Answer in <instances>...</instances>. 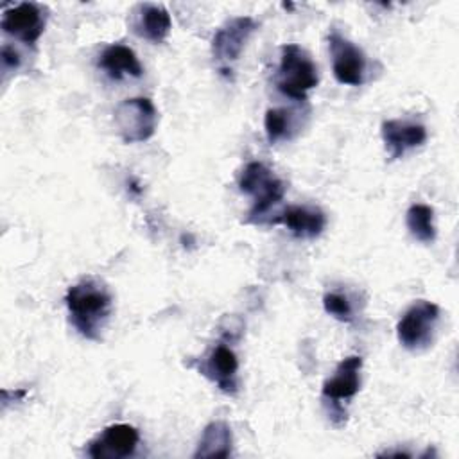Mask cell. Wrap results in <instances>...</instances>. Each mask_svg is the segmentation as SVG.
Returning <instances> with one entry per match:
<instances>
[{"label": "cell", "instance_id": "6da1fadb", "mask_svg": "<svg viewBox=\"0 0 459 459\" xmlns=\"http://www.w3.org/2000/svg\"><path fill=\"white\" fill-rule=\"evenodd\" d=\"M65 301L75 330L90 341H99L111 316L109 290L100 281L88 278L72 285Z\"/></svg>", "mask_w": 459, "mask_h": 459}, {"label": "cell", "instance_id": "7a4b0ae2", "mask_svg": "<svg viewBox=\"0 0 459 459\" xmlns=\"http://www.w3.org/2000/svg\"><path fill=\"white\" fill-rule=\"evenodd\" d=\"M317 82V68L310 56L296 43L283 45L276 74L278 91L292 100L305 102L308 91L316 88Z\"/></svg>", "mask_w": 459, "mask_h": 459}, {"label": "cell", "instance_id": "3957f363", "mask_svg": "<svg viewBox=\"0 0 459 459\" xmlns=\"http://www.w3.org/2000/svg\"><path fill=\"white\" fill-rule=\"evenodd\" d=\"M238 186L253 199L249 221L255 222H262V217L269 212V208L278 204L285 195V183L262 161H249L244 167L238 178Z\"/></svg>", "mask_w": 459, "mask_h": 459}, {"label": "cell", "instance_id": "277c9868", "mask_svg": "<svg viewBox=\"0 0 459 459\" xmlns=\"http://www.w3.org/2000/svg\"><path fill=\"white\" fill-rule=\"evenodd\" d=\"M439 323V307L427 299L414 301L400 317L396 335L405 350L420 351L432 344Z\"/></svg>", "mask_w": 459, "mask_h": 459}, {"label": "cell", "instance_id": "5b68a950", "mask_svg": "<svg viewBox=\"0 0 459 459\" xmlns=\"http://www.w3.org/2000/svg\"><path fill=\"white\" fill-rule=\"evenodd\" d=\"M115 127L126 143H138L149 140L158 124V111L151 99L133 97L122 100L113 113Z\"/></svg>", "mask_w": 459, "mask_h": 459}, {"label": "cell", "instance_id": "8992f818", "mask_svg": "<svg viewBox=\"0 0 459 459\" xmlns=\"http://www.w3.org/2000/svg\"><path fill=\"white\" fill-rule=\"evenodd\" d=\"M256 29L258 22L251 16H235L217 29L212 39V54L222 74L231 72V65L240 57Z\"/></svg>", "mask_w": 459, "mask_h": 459}, {"label": "cell", "instance_id": "52a82bcc", "mask_svg": "<svg viewBox=\"0 0 459 459\" xmlns=\"http://www.w3.org/2000/svg\"><path fill=\"white\" fill-rule=\"evenodd\" d=\"M360 368L362 359L359 355H351L342 359L333 375L325 380L323 384V400L330 407L332 420L341 418V421L346 418V412L342 409V402L353 398L359 393L360 387Z\"/></svg>", "mask_w": 459, "mask_h": 459}, {"label": "cell", "instance_id": "ba28073f", "mask_svg": "<svg viewBox=\"0 0 459 459\" xmlns=\"http://www.w3.org/2000/svg\"><path fill=\"white\" fill-rule=\"evenodd\" d=\"M328 48L332 54V72L337 82L348 86H360L366 81V56L337 30L328 36Z\"/></svg>", "mask_w": 459, "mask_h": 459}, {"label": "cell", "instance_id": "9c48e42d", "mask_svg": "<svg viewBox=\"0 0 459 459\" xmlns=\"http://www.w3.org/2000/svg\"><path fill=\"white\" fill-rule=\"evenodd\" d=\"M0 27L5 34L34 45L45 30V11L32 2H22L4 11Z\"/></svg>", "mask_w": 459, "mask_h": 459}, {"label": "cell", "instance_id": "30bf717a", "mask_svg": "<svg viewBox=\"0 0 459 459\" xmlns=\"http://www.w3.org/2000/svg\"><path fill=\"white\" fill-rule=\"evenodd\" d=\"M140 436L138 430L127 423H115L102 430L99 437L90 443L88 454L93 459H122L134 454Z\"/></svg>", "mask_w": 459, "mask_h": 459}, {"label": "cell", "instance_id": "8fae6325", "mask_svg": "<svg viewBox=\"0 0 459 459\" xmlns=\"http://www.w3.org/2000/svg\"><path fill=\"white\" fill-rule=\"evenodd\" d=\"M382 140L389 152V160H398L407 151L425 143L427 129L420 122L385 120L382 124Z\"/></svg>", "mask_w": 459, "mask_h": 459}, {"label": "cell", "instance_id": "7c38bea8", "mask_svg": "<svg viewBox=\"0 0 459 459\" xmlns=\"http://www.w3.org/2000/svg\"><path fill=\"white\" fill-rule=\"evenodd\" d=\"M238 360L231 348L226 344H217L208 355L206 362L201 366V373L213 380L219 389L226 394H235L238 391L237 384Z\"/></svg>", "mask_w": 459, "mask_h": 459}, {"label": "cell", "instance_id": "4fadbf2b", "mask_svg": "<svg viewBox=\"0 0 459 459\" xmlns=\"http://www.w3.org/2000/svg\"><path fill=\"white\" fill-rule=\"evenodd\" d=\"M274 224H283L294 237L314 238L321 235L326 226V217L319 208L312 206H287L276 219Z\"/></svg>", "mask_w": 459, "mask_h": 459}, {"label": "cell", "instance_id": "5bb4252c", "mask_svg": "<svg viewBox=\"0 0 459 459\" xmlns=\"http://www.w3.org/2000/svg\"><path fill=\"white\" fill-rule=\"evenodd\" d=\"M99 66L106 72L108 77H111L115 81H120L126 75L140 77L143 74V68H142L136 54L133 52V48L120 45V43L108 45L102 50Z\"/></svg>", "mask_w": 459, "mask_h": 459}, {"label": "cell", "instance_id": "9a60e30c", "mask_svg": "<svg viewBox=\"0 0 459 459\" xmlns=\"http://www.w3.org/2000/svg\"><path fill=\"white\" fill-rule=\"evenodd\" d=\"M136 11H138L136 13L138 18L134 23L136 32L152 43L165 41L172 27L169 11L163 5H156V4H142L136 7Z\"/></svg>", "mask_w": 459, "mask_h": 459}, {"label": "cell", "instance_id": "2e32d148", "mask_svg": "<svg viewBox=\"0 0 459 459\" xmlns=\"http://www.w3.org/2000/svg\"><path fill=\"white\" fill-rule=\"evenodd\" d=\"M231 429L226 421H212L204 427L194 457H230L231 454Z\"/></svg>", "mask_w": 459, "mask_h": 459}, {"label": "cell", "instance_id": "e0dca14e", "mask_svg": "<svg viewBox=\"0 0 459 459\" xmlns=\"http://www.w3.org/2000/svg\"><path fill=\"white\" fill-rule=\"evenodd\" d=\"M405 224L409 233L423 242L432 244L436 240V226H434V210L429 204L416 203L405 213Z\"/></svg>", "mask_w": 459, "mask_h": 459}, {"label": "cell", "instance_id": "ac0fdd59", "mask_svg": "<svg viewBox=\"0 0 459 459\" xmlns=\"http://www.w3.org/2000/svg\"><path fill=\"white\" fill-rule=\"evenodd\" d=\"M264 127H265V136L269 143L285 140L290 136V131H292V115L281 108L267 109L264 118Z\"/></svg>", "mask_w": 459, "mask_h": 459}, {"label": "cell", "instance_id": "d6986e66", "mask_svg": "<svg viewBox=\"0 0 459 459\" xmlns=\"http://www.w3.org/2000/svg\"><path fill=\"white\" fill-rule=\"evenodd\" d=\"M323 307L326 314L335 317L337 321L350 323L353 319V308L350 299L341 292H326L323 296Z\"/></svg>", "mask_w": 459, "mask_h": 459}, {"label": "cell", "instance_id": "ffe728a7", "mask_svg": "<svg viewBox=\"0 0 459 459\" xmlns=\"http://www.w3.org/2000/svg\"><path fill=\"white\" fill-rule=\"evenodd\" d=\"M0 59H2V70H4V74L18 70V68H20V63H22V57H20L18 50H16L14 47L7 45V43L2 47Z\"/></svg>", "mask_w": 459, "mask_h": 459}]
</instances>
